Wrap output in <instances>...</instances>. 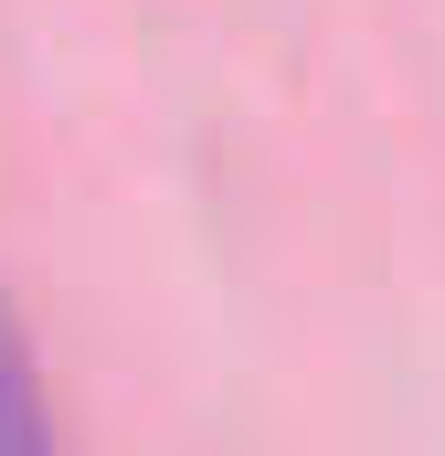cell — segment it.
<instances>
[{
	"instance_id": "6da1fadb",
	"label": "cell",
	"mask_w": 445,
	"mask_h": 456,
	"mask_svg": "<svg viewBox=\"0 0 445 456\" xmlns=\"http://www.w3.org/2000/svg\"><path fill=\"white\" fill-rule=\"evenodd\" d=\"M0 456H64L53 403H43V361H32V330L11 319V297H0Z\"/></svg>"
}]
</instances>
